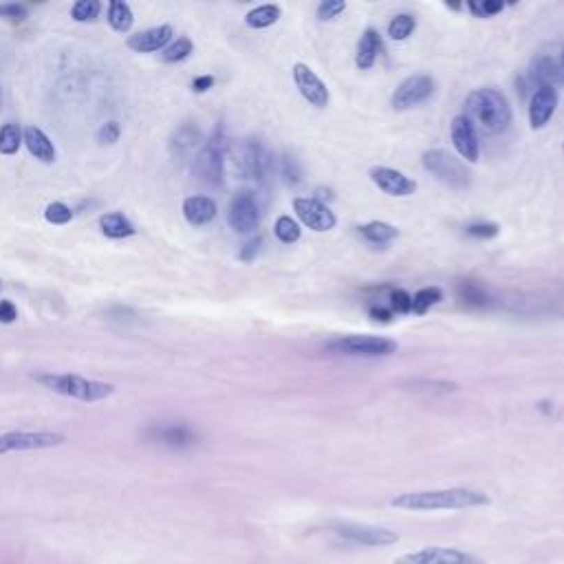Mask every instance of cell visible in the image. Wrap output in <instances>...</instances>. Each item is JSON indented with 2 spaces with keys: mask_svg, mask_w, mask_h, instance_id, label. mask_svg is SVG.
Returning <instances> with one entry per match:
<instances>
[{
  "mask_svg": "<svg viewBox=\"0 0 564 564\" xmlns=\"http://www.w3.org/2000/svg\"><path fill=\"white\" fill-rule=\"evenodd\" d=\"M392 507L406 512H436V510H468V507L489 505L485 491L470 487H450L434 491H408L390 500Z\"/></svg>",
  "mask_w": 564,
  "mask_h": 564,
  "instance_id": "obj_1",
  "label": "cell"
},
{
  "mask_svg": "<svg viewBox=\"0 0 564 564\" xmlns=\"http://www.w3.org/2000/svg\"><path fill=\"white\" fill-rule=\"evenodd\" d=\"M465 117L485 135H500L512 124V106L498 91L476 89L465 100Z\"/></svg>",
  "mask_w": 564,
  "mask_h": 564,
  "instance_id": "obj_2",
  "label": "cell"
},
{
  "mask_svg": "<svg viewBox=\"0 0 564 564\" xmlns=\"http://www.w3.org/2000/svg\"><path fill=\"white\" fill-rule=\"evenodd\" d=\"M38 384H42L45 388L64 394V397H73L80 399L84 403H95L102 401L106 397H110L115 392V386L112 384H104V382H95V379H87L80 375H70V373H34L31 375Z\"/></svg>",
  "mask_w": 564,
  "mask_h": 564,
  "instance_id": "obj_3",
  "label": "cell"
},
{
  "mask_svg": "<svg viewBox=\"0 0 564 564\" xmlns=\"http://www.w3.org/2000/svg\"><path fill=\"white\" fill-rule=\"evenodd\" d=\"M225 157L230 161L232 172L238 179L265 181L269 172V152L258 139H236L228 144Z\"/></svg>",
  "mask_w": 564,
  "mask_h": 564,
  "instance_id": "obj_4",
  "label": "cell"
},
{
  "mask_svg": "<svg viewBox=\"0 0 564 564\" xmlns=\"http://www.w3.org/2000/svg\"><path fill=\"white\" fill-rule=\"evenodd\" d=\"M230 141L225 139L223 126H216V133L212 135L207 144L196 152L194 157V175L203 186L221 188L225 179V150Z\"/></svg>",
  "mask_w": 564,
  "mask_h": 564,
  "instance_id": "obj_5",
  "label": "cell"
},
{
  "mask_svg": "<svg viewBox=\"0 0 564 564\" xmlns=\"http://www.w3.org/2000/svg\"><path fill=\"white\" fill-rule=\"evenodd\" d=\"M423 168H426L428 172H432L439 181H443L445 186L454 188V190H465L470 188V172L468 168H465L454 154H450L447 150H441V148H434V150H428L423 152Z\"/></svg>",
  "mask_w": 564,
  "mask_h": 564,
  "instance_id": "obj_6",
  "label": "cell"
},
{
  "mask_svg": "<svg viewBox=\"0 0 564 564\" xmlns=\"http://www.w3.org/2000/svg\"><path fill=\"white\" fill-rule=\"evenodd\" d=\"M327 348L333 352H340V355H352V357H384L397 350V342L375 335H344L337 337V340H331Z\"/></svg>",
  "mask_w": 564,
  "mask_h": 564,
  "instance_id": "obj_7",
  "label": "cell"
},
{
  "mask_svg": "<svg viewBox=\"0 0 564 564\" xmlns=\"http://www.w3.org/2000/svg\"><path fill=\"white\" fill-rule=\"evenodd\" d=\"M66 441V436L60 432L38 430V432H7L0 434V457L9 452H29V450H47L58 447Z\"/></svg>",
  "mask_w": 564,
  "mask_h": 564,
  "instance_id": "obj_8",
  "label": "cell"
},
{
  "mask_svg": "<svg viewBox=\"0 0 564 564\" xmlns=\"http://www.w3.org/2000/svg\"><path fill=\"white\" fill-rule=\"evenodd\" d=\"M228 223L238 234H249L260 225V207L251 192H238L230 201Z\"/></svg>",
  "mask_w": 564,
  "mask_h": 564,
  "instance_id": "obj_9",
  "label": "cell"
},
{
  "mask_svg": "<svg viewBox=\"0 0 564 564\" xmlns=\"http://www.w3.org/2000/svg\"><path fill=\"white\" fill-rule=\"evenodd\" d=\"M394 564H481L474 554L447 547H428L421 551L403 554L394 560Z\"/></svg>",
  "mask_w": 564,
  "mask_h": 564,
  "instance_id": "obj_10",
  "label": "cell"
},
{
  "mask_svg": "<svg viewBox=\"0 0 564 564\" xmlns=\"http://www.w3.org/2000/svg\"><path fill=\"white\" fill-rule=\"evenodd\" d=\"M432 93H434V82L430 75H410L394 89L390 104L394 110H408L430 100Z\"/></svg>",
  "mask_w": 564,
  "mask_h": 564,
  "instance_id": "obj_11",
  "label": "cell"
},
{
  "mask_svg": "<svg viewBox=\"0 0 564 564\" xmlns=\"http://www.w3.org/2000/svg\"><path fill=\"white\" fill-rule=\"evenodd\" d=\"M333 531L340 535V538L364 544V547H388L399 540V535L384 529V527H373V525H357V523H344V525H335Z\"/></svg>",
  "mask_w": 564,
  "mask_h": 564,
  "instance_id": "obj_12",
  "label": "cell"
},
{
  "mask_svg": "<svg viewBox=\"0 0 564 564\" xmlns=\"http://www.w3.org/2000/svg\"><path fill=\"white\" fill-rule=\"evenodd\" d=\"M293 82L295 87H298L300 95L304 100L316 106V108H327L329 106V100H331V93L327 89V84H324L311 66H306L302 62L293 64Z\"/></svg>",
  "mask_w": 564,
  "mask_h": 564,
  "instance_id": "obj_13",
  "label": "cell"
},
{
  "mask_svg": "<svg viewBox=\"0 0 564 564\" xmlns=\"http://www.w3.org/2000/svg\"><path fill=\"white\" fill-rule=\"evenodd\" d=\"M293 212L298 214L302 225H306V228L313 230V232H329L337 223V218L329 209V205H322L316 199L298 196V199H293Z\"/></svg>",
  "mask_w": 564,
  "mask_h": 564,
  "instance_id": "obj_14",
  "label": "cell"
},
{
  "mask_svg": "<svg viewBox=\"0 0 564 564\" xmlns=\"http://www.w3.org/2000/svg\"><path fill=\"white\" fill-rule=\"evenodd\" d=\"M450 135H452V146L463 159H468L470 163L478 161V157H481V141H478V133L468 117L465 115L454 117Z\"/></svg>",
  "mask_w": 564,
  "mask_h": 564,
  "instance_id": "obj_15",
  "label": "cell"
},
{
  "mask_svg": "<svg viewBox=\"0 0 564 564\" xmlns=\"http://www.w3.org/2000/svg\"><path fill=\"white\" fill-rule=\"evenodd\" d=\"M369 175L375 186L382 192H386L388 196H410L417 190V183L413 179H408L403 172L392 170V168H386V165L371 168Z\"/></svg>",
  "mask_w": 564,
  "mask_h": 564,
  "instance_id": "obj_16",
  "label": "cell"
},
{
  "mask_svg": "<svg viewBox=\"0 0 564 564\" xmlns=\"http://www.w3.org/2000/svg\"><path fill=\"white\" fill-rule=\"evenodd\" d=\"M558 106V93L556 87H542L535 89V93L531 95L529 100V124L533 131L542 128V126L551 119V115L556 112Z\"/></svg>",
  "mask_w": 564,
  "mask_h": 564,
  "instance_id": "obj_17",
  "label": "cell"
},
{
  "mask_svg": "<svg viewBox=\"0 0 564 564\" xmlns=\"http://www.w3.org/2000/svg\"><path fill=\"white\" fill-rule=\"evenodd\" d=\"M172 40V27L170 24H161V27H152V29L139 31L128 38V49L135 53H154V51H163Z\"/></svg>",
  "mask_w": 564,
  "mask_h": 564,
  "instance_id": "obj_18",
  "label": "cell"
},
{
  "mask_svg": "<svg viewBox=\"0 0 564 564\" xmlns=\"http://www.w3.org/2000/svg\"><path fill=\"white\" fill-rule=\"evenodd\" d=\"M170 154L175 159H186L203 148V133L196 124H183L170 137Z\"/></svg>",
  "mask_w": 564,
  "mask_h": 564,
  "instance_id": "obj_19",
  "label": "cell"
},
{
  "mask_svg": "<svg viewBox=\"0 0 564 564\" xmlns=\"http://www.w3.org/2000/svg\"><path fill=\"white\" fill-rule=\"evenodd\" d=\"M148 436L168 447H188L194 441V432L188 426L181 423H163V426H154L148 430Z\"/></svg>",
  "mask_w": 564,
  "mask_h": 564,
  "instance_id": "obj_20",
  "label": "cell"
},
{
  "mask_svg": "<svg viewBox=\"0 0 564 564\" xmlns=\"http://www.w3.org/2000/svg\"><path fill=\"white\" fill-rule=\"evenodd\" d=\"M216 203L214 199H209V196H188L186 201H183V216L190 225H196V228H201V225H207L216 218Z\"/></svg>",
  "mask_w": 564,
  "mask_h": 564,
  "instance_id": "obj_21",
  "label": "cell"
},
{
  "mask_svg": "<svg viewBox=\"0 0 564 564\" xmlns=\"http://www.w3.org/2000/svg\"><path fill=\"white\" fill-rule=\"evenodd\" d=\"M22 144L42 163H53L55 161V148L51 144V139L45 133H42L40 128H36V126H29V128H24Z\"/></svg>",
  "mask_w": 564,
  "mask_h": 564,
  "instance_id": "obj_22",
  "label": "cell"
},
{
  "mask_svg": "<svg viewBox=\"0 0 564 564\" xmlns=\"http://www.w3.org/2000/svg\"><path fill=\"white\" fill-rule=\"evenodd\" d=\"M379 51H382V40H379V34L375 29H366L359 38V45H357V53H355V64L357 68L362 70H369L375 60Z\"/></svg>",
  "mask_w": 564,
  "mask_h": 564,
  "instance_id": "obj_23",
  "label": "cell"
},
{
  "mask_svg": "<svg viewBox=\"0 0 564 564\" xmlns=\"http://www.w3.org/2000/svg\"><path fill=\"white\" fill-rule=\"evenodd\" d=\"M529 82L533 87H554L556 82H560V64L549 58V55H542L533 64H531V73H529Z\"/></svg>",
  "mask_w": 564,
  "mask_h": 564,
  "instance_id": "obj_24",
  "label": "cell"
},
{
  "mask_svg": "<svg viewBox=\"0 0 564 564\" xmlns=\"http://www.w3.org/2000/svg\"><path fill=\"white\" fill-rule=\"evenodd\" d=\"M100 228H102V234L108 236V238H128V236H135V225L126 218L121 212H110V214H104L100 218Z\"/></svg>",
  "mask_w": 564,
  "mask_h": 564,
  "instance_id": "obj_25",
  "label": "cell"
},
{
  "mask_svg": "<svg viewBox=\"0 0 564 564\" xmlns=\"http://www.w3.org/2000/svg\"><path fill=\"white\" fill-rule=\"evenodd\" d=\"M357 232L373 245H386L399 236V230L390 223H384V221L366 223V225H362V228H357Z\"/></svg>",
  "mask_w": 564,
  "mask_h": 564,
  "instance_id": "obj_26",
  "label": "cell"
},
{
  "mask_svg": "<svg viewBox=\"0 0 564 564\" xmlns=\"http://www.w3.org/2000/svg\"><path fill=\"white\" fill-rule=\"evenodd\" d=\"M133 20H135L133 9L128 3H124V0H112V3L108 5V22L115 31H119V34L131 31Z\"/></svg>",
  "mask_w": 564,
  "mask_h": 564,
  "instance_id": "obj_27",
  "label": "cell"
},
{
  "mask_svg": "<svg viewBox=\"0 0 564 564\" xmlns=\"http://www.w3.org/2000/svg\"><path fill=\"white\" fill-rule=\"evenodd\" d=\"M280 7L278 5H260L256 9H251L247 16H245V22L251 29H267V27H272L280 20Z\"/></svg>",
  "mask_w": 564,
  "mask_h": 564,
  "instance_id": "obj_28",
  "label": "cell"
},
{
  "mask_svg": "<svg viewBox=\"0 0 564 564\" xmlns=\"http://www.w3.org/2000/svg\"><path fill=\"white\" fill-rule=\"evenodd\" d=\"M22 146V131L18 124H5L0 128V152L3 154H16Z\"/></svg>",
  "mask_w": 564,
  "mask_h": 564,
  "instance_id": "obj_29",
  "label": "cell"
},
{
  "mask_svg": "<svg viewBox=\"0 0 564 564\" xmlns=\"http://www.w3.org/2000/svg\"><path fill=\"white\" fill-rule=\"evenodd\" d=\"M194 51V45H192V40L190 38H177L175 42H170V45H168L165 49H163V53H161V60L163 62H170V64H175V62H183L186 58H190V53Z\"/></svg>",
  "mask_w": 564,
  "mask_h": 564,
  "instance_id": "obj_30",
  "label": "cell"
},
{
  "mask_svg": "<svg viewBox=\"0 0 564 564\" xmlns=\"http://www.w3.org/2000/svg\"><path fill=\"white\" fill-rule=\"evenodd\" d=\"M443 300V291L439 287H423L415 293L413 298V309L417 313H426L430 306L439 304Z\"/></svg>",
  "mask_w": 564,
  "mask_h": 564,
  "instance_id": "obj_31",
  "label": "cell"
},
{
  "mask_svg": "<svg viewBox=\"0 0 564 564\" xmlns=\"http://www.w3.org/2000/svg\"><path fill=\"white\" fill-rule=\"evenodd\" d=\"M300 225L295 223L291 216H280L278 221H276V225H274V234H276V238L280 243H285V245H291V243H295L300 238Z\"/></svg>",
  "mask_w": 564,
  "mask_h": 564,
  "instance_id": "obj_32",
  "label": "cell"
},
{
  "mask_svg": "<svg viewBox=\"0 0 564 564\" xmlns=\"http://www.w3.org/2000/svg\"><path fill=\"white\" fill-rule=\"evenodd\" d=\"M415 27H417V20L410 16V13H399V16H394L390 22H388V36L392 40H406L408 36H410L415 31Z\"/></svg>",
  "mask_w": 564,
  "mask_h": 564,
  "instance_id": "obj_33",
  "label": "cell"
},
{
  "mask_svg": "<svg viewBox=\"0 0 564 564\" xmlns=\"http://www.w3.org/2000/svg\"><path fill=\"white\" fill-rule=\"evenodd\" d=\"M406 390H417V392H454L459 386L452 382H441V379H413V382L403 384Z\"/></svg>",
  "mask_w": 564,
  "mask_h": 564,
  "instance_id": "obj_34",
  "label": "cell"
},
{
  "mask_svg": "<svg viewBox=\"0 0 564 564\" xmlns=\"http://www.w3.org/2000/svg\"><path fill=\"white\" fill-rule=\"evenodd\" d=\"M102 5L97 0H77V3L70 7V18L75 22H93L100 16Z\"/></svg>",
  "mask_w": 564,
  "mask_h": 564,
  "instance_id": "obj_35",
  "label": "cell"
},
{
  "mask_svg": "<svg viewBox=\"0 0 564 564\" xmlns=\"http://www.w3.org/2000/svg\"><path fill=\"white\" fill-rule=\"evenodd\" d=\"M457 291H459V298L463 302L472 304V306H485L489 302L487 293L481 287H478L476 282H461Z\"/></svg>",
  "mask_w": 564,
  "mask_h": 564,
  "instance_id": "obj_36",
  "label": "cell"
},
{
  "mask_svg": "<svg viewBox=\"0 0 564 564\" xmlns=\"http://www.w3.org/2000/svg\"><path fill=\"white\" fill-rule=\"evenodd\" d=\"M280 175L285 179L287 186H298L302 181V168H300V161L291 157V154H282L280 159Z\"/></svg>",
  "mask_w": 564,
  "mask_h": 564,
  "instance_id": "obj_37",
  "label": "cell"
},
{
  "mask_svg": "<svg viewBox=\"0 0 564 564\" xmlns=\"http://www.w3.org/2000/svg\"><path fill=\"white\" fill-rule=\"evenodd\" d=\"M45 218L53 225H66L70 218H73V209L68 205L55 201V203H49L47 209H45Z\"/></svg>",
  "mask_w": 564,
  "mask_h": 564,
  "instance_id": "obj_38",
  "label": "cell"
},
{
  "mask_svg": "<svg viewBox=\"0 0 564 564\" xmlns=\"http://www.w3.org/2000/svg\"><path fill=\"white\" fill-rule=\"evenodd\" d=\"M505 3L503 0H483V3H468V9L474 13L476 18H489L503 11Z\"/></svg>",
  "mask_w": 564,
  "mask_h": 564,
  "instance_id": "obj_39",
  "label": "cell"
},
{
  "mask_svg": "<svg viewBox=\"0 0 564 564\" xmlns=\"http://www.w3.org/2000/svg\"><path fill=\"white\" fill-rule=\"evenodd\" d=\"M344 9H346L344 0H324V3H320V7H318V18L322 22L324 20H333V18L340 16Z\"/></svg>",
  "mask_w": 564,
  "mask_h": 564,
  "instance_id": "obj_40",
  "label": "cell"
},
{
  "mask_svg": "<svg viewBox=\"0 0 564 564\" xmlns=\"http://www.w3.org/2000/svg\"><path fill=\"white\" fill-rule=\"evenodd\" d=\"M119 135H121L119 121H106L100 128V133H97V139H100V144H104V146H112L119 141Z\"/></svg>",
  "mask_w": 564,
  "mask_h": 564,
  "instance_id": "obj_41",
  "label": "cell"
},
{
  "mask_svg": "<svg viewBox=\"0 0 564 564\" xmlns=\"http://www.w3.org/2000/svg\"><path fill=\"white\" fill-rule=\"evenodd\" d=\"M390 306H392V311H397V313H408V311H413V298L403 289H392L390 291Z\"/></svg>",
  "mask_w": 564,
  "mask_h": 564,
  "instance_id": "obj_42",
  "label": "cell"
},
{
  "mask_svg": "<svg viewBox=\"0 0 564 564\" xmlns=\"http://www.w3.org/2000/svg\"><path fill=\"white\" fill-rule=\"evenodd\" d=\"M465 232L474 238H493V236H498L500 228L496 223H472L465 228Z\"/></svg>",
  "mask_w": 564,
  "mask_h": 564,
  "instance_id": "obj_43",
  "label": "cell"
},
{
  "mask_svg": "<svg viewBox=\"0 0 564 564\" xmlns=\"http://www.w3.org/2000/svg\"><path fill=\"white\" fill-rule=\"evenodd\" d=\"M0 18H9V20H24L27 18V7L18 3H9V5H0Z\"/></svg>",
  "mask_w": 564,
  "mask_h": 564,
  "instance_id": "obj_44",
  "label": "cell"
},
{
  "mask_svg": "<svg viewBox=\"0 0 564 564\" xmlns=\"http://www.w3.org/2000/svg\"><path fill=\"white\" fill-rule=\"evenodd\" d=\"M260 245H262V238L260 236L251 238L249 243L243 245V249H241V253H238V256H241V260H245V262H251L253 258H256V253L260 251Z\"/></svg>",
  "mask_w": 564,
  "mask_h": 564,
  "instance_id": "obj_45",
  "label": "cell"
},
{
  "mask_svg": "<svg viewBox=\"0 0 564 564\" xmlns=\"http://www.w3.org/2000/svg\"><path fill=\"white\" fill-rule=\"evenodd\" d=\"M16 318H18V311H16V306H13V302H9V300L0 302V322L11 324V322H16Z\"/></svg>",
  "mask_w": 564,
  "mask_h": 564,
  "instance_id": "obj_46",
  "label": "cell"
},
{
  "mask_svg": "<svg viewBox=\"0 0 564 564\" xmlns=\"http://www.w3.org/2000/svg\"><path fill=\"white\" fill-rule=\"evenodd\" d=\"M212 87H214V77H212V75H201V77H196V80L192 82V89H194L196 93H205V91H209Z\"/></svg>",
  "mask_w": 564,
  "mask_h": 564,
  "instance_id": "obj_47",
  "label": "cell"
},
{
  "mask_svg": "<svg viewBox=\"0 0 564 564\" xmlns=\"http://www.w3.org/2000/svg\"><path fill=\"white\" fill-rule=\"evenodd\" d=\"M371 316H373L375 320L388 322V320L392 318V311H386V309H382V306H373V309H371Z\"/></svg>",
  "mask_w": 564,
  "mask_h": 564,
  "instance_id": "obj_48",
  "label": "cell"
},
{
  "mask_svg": "<svg viewBox=\"0 0 564 564\" xmlns=\"http://www.w3.org/2000/svg\"><path fill=\"white\" fill-rule=\"evenodd\" d=\"M311 199H316V201H318V203H322V205H327L324 201H331V199H333V194H331V190L318 188V190H316V196H311Z\"/></svg>",
  "mask_w": 564,
  "mask_h": 564,
  "instance_id": "obj_49",
  "label": "cell"
},
{
  "mask_svg": "<svg viewBox=\"0 0 564 564\" xmlns=\"http://www.w3.org/2000/svg\"><path fill=\"white\" fill-rule=\"evenodd\" d=\"M558 64H560V84H564V51H562V60Z\"/></svg>",
  "mask_w": 564,
  "mask_h": 564,
  "instance_id": "obj_50",
  "label": "cell"
},
{
  "mask_svg": "<svg viewBox=\"0 0 564 564\" xmlns=\"http://www.w3.org/2000/svg\"><path fill=\"white\" fill-rule=\"evenodd\" d=\"M0 106H3V89H0Z\"/></svg>",
  "mask_w": 564,
  "mask_h": 564,
  "instance_id": "obj_51",
  "label": "cell"
},
{
  "mask_svg": "<svg viewBox=\"0 0 564 564\" xmlns=\"http://www.w3.org/2000/svg\"><path fill=\"white\" fill-rule=\"evenodd\" d=\"M562 150H564V146H562Z\"/></svg>",
  "mask_w": 564,
  "mask_h": 564,
  "instance_id": "obj_52",
  "label": "cell"
}]
</instances>
